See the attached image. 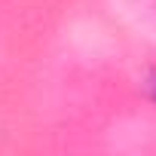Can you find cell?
Returning <instances> with one entry per match:
<instances>
[{
    "instance_id": "cell-1",
    "label": "cell",
    "mask_w": 156,
    "mask_h": 156,
    "mask_svg": "<svg viewBox=\"0 0 156 156\" xmlns=\"http://www.w3.org/2000/svg\"><path fill=\"white\" fill-rule=\"evenodd\" d=\"M147 89H150V98L156 101V73H150V76H147Z\"/></svg>"
}]
</instances>
